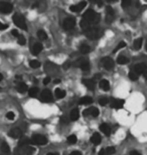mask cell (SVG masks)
I'll return each instance as SVG.
<instances>
[{"label": "cell", "instance_id": "6da1fadb", "mask_svg": "<svg viewBox=\"0 0 147 155\" xmlns=\"http://www.w3.org/2000/svg\"><path fill=\"white\" fill-rule=\"evenodd\" d=\"M99 21H100V15H99L96 11L92 10V9H89V10H87L86 12L84 13L80 24L83 30H86L89 27L95 26Z\"/></svg>", "mask_w": 147, "mask_h": 155}, {"label": "cell", "instance_id": "7a4b0ae2", "mask_svg": "<svg viewBox=\"0 0 147 155\" xmlns=\"http://www.w3.org/2000/svg\"><path fill=\"white\" fill-rule=\"evenodd\" d=\"M84 32H85V35H86L88 38H90V39L98 38V37L100 36V34H101V30L99 29V27H97V26L89 27L88 29L84 30Z\"/></svg>", "mask_w": 147, "mask_h": 155}, {"label": "cell", "instance_id": "3957f363", "mask_svg": "<svg viewBox=\"0 0 147 155\" xmlns=\"http://www.w3.org/2000/svg\"><path fill=\"white\" fill-rule=\"evenodd\" d=\"M34 152V148L30 146H18L15 148L13 155H32Z\"/></svg>", "mask_w": 147, "mask_h": 155}, {"label": "cell", "instance_id": "277c9868", "mask_svg": "<svg viewBox=\"0 0 147 155\" xmlns=\"http://www.w3.org/2000/svg\"><path fill=\"white\" fill-rule=\"evenodd\" d=\"M12 18H13L14 24H15L16 26H18L23 30H27V24H26V22H25L24 18H23L22 16L19 15L18 13H16V14H14Z\"/></svg>", "mask_w": 147, "mask_h": 155}, {"label": "cell", "instance_id": "5b68a950", "mask_svg": "<svg viewBox=\"0 0 147 155\" xmlns=\"http://www.w3.org/2000/svg\"><path fill=\"white\" fill-rule=\"evenodd\" d=\"M47 143L46 137H44V135L40 134H35L31 137V144L34 145H46Z\"/></svg>", "mask_w": 147, "mask_h": 155}, {"label": "cell", "instance_id": "8992f818", "mask_svg": "<svg viewBox=\"0 0 147 155\" xmlns=\"http://www.w3.org/2000/svg\"><path fill=\"white\" fill-rule=\"evenodd\" d=\"M76 25V19L74 17H67L64 20L63 26L66 30H71L75 27Z\"/></svg>", "mask_w": 147, "mask_h": 155}, {"label": "cell", "instance_id": "52a82bcc", "mask_svg": "<svg viewBox=\"0 0 147 155\" xmlns=\"http://www.w3.org/2000/svg\"><path fill=\"white\" fill-rule=\"evenodd\" d=\"M13 10V6L8 2H1L0 3V12L3 14H8Z\"/></svg>", "mask_w": 147, "mask_h": 155}, {"label": "cell", "instance_id": "ba28073f", "mask_svg": "<svg viewBox=\"0 0 147 155\" xmlns=\"http://www.w3.org/2000/svg\"><path fill=\"white\" fill-rule=\"evenodd\" d=\"M101 65H103L104 69L112 70L114 68V60L110 58H103L101 60Z\"/></svg>", "mask_w": 147, "mask_h": 155}, {"label": "cell", "instance_id": "9c48e42d", "mask_svg": "<svg viewBox=\"0 0 147 155\" xmlns=\"http://www.w3.org/2000/svg\"><path fill=\"white\" fill-rule=\"evenodd\" d=\"M99 114H100V111H99V109H97V108H95V107L88 108V109H86L84 112H83V115H84V116L98 117Z\"/></svg>", "mask_w": 147, "mask_h": 155}, {"label": "cell", "instance_id": "30bf717a", "mask_svg": "<svg viewBox=\"0 0 147 155\" xmlns=\"http://www.w3.org/2000/svg\"><path fill=\"white\" fill-rule=\"evenodd\" d=\"M8 135L10 136L11 138H20L23 136V131L21 130L20 128H13V129H11L10 131H9V133H8Z\"/></svg>", "mask_w": 147, "mask_h": 155}, {"label": "cell", "instance_id": "8fae6325", "mask_svg": "<svg viewBox=\"0 0 147 155\" xmlns=\"http://www.w3.org/2000/svg\"><path fill=\"white\" fill-rule=\"evenodd\" d=\"M110 106L112 109H122L124 106V101L120 100V99H113L111 100Z\"/></svg>", "mask_w": 147, "mask_h": 155}, {"label": "cell", "instance_id": "7c38bea8", "mask_svg": "<svg viewBox=\"0 0 147 155\" xmlns=\"http://www.w3.org/2000/svg\"><path fill=\"white\" fill-rule=\"evenodd\" d=\"M77 65H79L81 70H83L84 72H88L90 70V63L89 60H84V58H80L77 63Z\"/></svg>", "mask_w": 147, "mask_h": 155}, {"label": "cell", "instance_id": "4fadbf2b", "mask_svg": "<svg viewBox=\"0 0 147 155\" xmlns=\"http://www.w3.org/2000/svg\"><path fill=\"white\" fill-rule=\"evenodd\" d=\"M41 100L44 101V102H51L53 101V94H51V92L49 90H44L41 92Z\"/></svg>", "mask_w": 147, "mask_h": 155}, {"label": "cell", "instance_id": "5bb4252c", "mask_svg": "<svg viewBox=\"0 0 147 155\" xmlns=\"http://www.w3.org/2000/svg\"><path fill=\"white\" fill-rule=\"evenodd\" d=\"M10 154V147L6 143V141H2L0 144V155H9Z\"/></svg>", "mask_w": 147, "mask_h": 155}, {"label": "cell", "instance_id": "9a60e30c", "mask_svg": "<svg viewBox=\"0 0 147 155\" xmlns=\"http://www.w3.org/2000/svg\"><path fill=\"white\" fill-rule=\"evenodd\" d=\"M87 5V2L86 1H83V2H80V3L78 4H75V5H72L70 7V10L73 11V12H80L81 10H83V9L86 7Z\"/></svg>", "mask_w": 147, "mask_h": 155}, {"label": "cell", "instance_id": "2e32d148", "mask_svg": "<svg viewBox=\"0 0 147 155\" xmlns=\"http://www.w3.org/2000/svg\"><path fill=\"white\" fill-rule=\"evenodd\" d=\"M147 70V67L145 63H137L134 67V73L136 75H141V74H145Z\"/></svg>", "mask_w": 147, "mask_h": 155}, {"label": "cell", "instance_id": "e0dca14e", "mask_svg": "<svg viewBox=\"0 0 147 155\" xmlns=\"http://www.w3.org/2000/svg\"><path fill=\"white\" fill-rule=\"evenodd\" d=\"M114 17H115V13H114L113 8L111 6H107V8H106V21L112 22Z\"/></svg>", "mask_w": 147, "mask_h": 155}, {"label": "cell", "instance_id": "ac0fdd59", "mask_svg": "<svg viewBox=\"0 0 147 155\" xmlns=\"http://www.w3.org/2000/svg\"><path fill=\"white\" fill-rule=\"evenodd\" d=\"M82 83L87 87L89 90H94L96 88V81L94 79H84Z\"/></svg>", "mask_w": 147, "mask_h": 155}, {"label": "cell", "instance_id": "d6986e66", "mask_svg": "<svg viewBox=\"0 0 147 155\" xmlns=\"http://www.w3.org/2000/svg\"><path fill=\"white\" fill-rule=\"evenodd\" d=\"M30 143H31V139H29L28 137H25V136H22L19 139L18 146H29Z\"/></svg>", "mask_w": 147, "mask_h": 155}, {"label": "cell", "instance_id": "ffe728a7", "mask_svg": "<svg viewBox=\"0 0 147 155\" xmlns=\"http://www.w3.org/2000/svg\"><path fill=\"white\" fill-rule=\"evenodd\" d=\"M42 50V44L39 43V42H37V43H35L34 46V48H32V55H39L40 53H41Z\"/></svg>", "mask_w": 147, "mask_h": 155}, {"label": "cell", "instance_id": "44dd1931", "mask_svg": "<svg viewBox=\"0 0 147 155\" xmlns=\"http://www.w3.org/2000/svg\"><path fill=\"white\" fill-rule=\"evenodd\" d=\"M102 138H101V135L99 133H94L93 135H92V137H91V142L93 143V144L95 145H99L101 143V140Z\"/></svg>", "mask_w": 147, "mask_h": 155}, {"label": "cell", "instance_id": "7402d4cb", "mask_svg": "<svg viewBox=\"0 0 147 155\" xmlns=\"http://www.w3.org/2000/svg\"><path fill=\"white\" fill-rule=\"evenodd\" d=\"M100 130H101L104 134H105L106 136H109V135L111 134V128H110V126H109L108 124H106V123L101 124Z\"/></svg>", "mask_w": 147, "mask_h": 155}, {"label": "cell", "instance_id": "603a6c76", "mask_svg": "<svg viewBox=\"0 0 147 155\" xmlns=\"http://www.w3.org/2000/svg\"><path fill=\"white\" fill-rule=\"evenodd\" d=\"M17 91L21 94H24L25 92H27L29 90H28V87H27L26 84L20 82V83H18V85H17Z\"/></svg>", "mask_w": 147, "mask_h": 155}, {"label": "cell", "instance_id": "cb8c5ba5", "mask_svg": "<svg viewBox=\"0 0 147 155\" xmlns=\"http://www.w3.org/2000/svg\"><path fill=\"white\" fill-rule=\"evenodd\" d=\"M80 117V112L78 109H74L71 111V114H70V120L72 121H77Z\"/></svg>", "mask_w": 147, "mask_h": 155}, {"label": "cell", "instance_id": "d4e9b609", "mask_svg": "<svg viewBox=\"0 0 147 155\" xmlns=\"http://www.w3.org/2000/svg\"><path fill=\"white\" fill-rule=\"evenodd\" d=\"M100 88L104 91H109L110 90V83L107 80H101L100 82Z\"/></svg>", "mask_w": 147, "mask_h": 155}, {"label": "cell", "instance_id": "484cf974", "mask_svg": "<svg viewBox=\"0 0 147 155\" xmlns=\"http://www.w3.org/2000/svg\"><path fill=\"white\" fill-rule=\"evenodd\" d=\"M79 50H80V53L86 55V53H89L90 51H91V48H90L88 44H81L79 48Z\"/></svg>", "mask_w": 147, "mask_h": 155}, {"label": "cell", "instance_id": "4316f807", "mask_svg": "<svg viewBox=\"0 0 147 155\" xmlns=\"http://www.w3.org/2000/svg\"><path fill=\"white\" fill-rule=\"evenodd\" d=\"M92 102H93V99L87 96V97H83L82 99H81L79 104L80 105H89V104H91Z\"/></svg>", "mask_w": 147, "mask_h": 155}, {"label": "cell", "instance_id": "83f0119b", "mask_svg": "<svg viewBox=\"0 0 147 155\" xmlns=\"http://www.w3.org/2000/svg\"><path fill=\"white\" fill-rule=\"evenodd\" d=\"M54 95H56V99H63L66 97V91L61 90V89H56L54 92Z\"/></svg>", "mask_w": 147, "mask_h": 155}, {"label": "cell", "instance_id": "f1b7e54d", "mask_svg": "<svg viewBox=\"0 0 147 155\" xmlns=\"http://www.w3.org/2000/svg\"><path fill=\"white\" fill-rule=\"evenodd\" d=\"M117 63L119 65H126V63H129V58L125 55H119L117 58Z\"/></svg>", "mask_w": 147, "mask_h": 155}, {"label": "cell", "instance_id": "f546056e", "mask_svg": "<svg viewBox=\"0 0 147 155\" xmlns=\"http://www.w3.org/2000/svg\"><path fill=\"white\" fill-rule=\"evenodd\" d=\"M142 43H143V39L142 38H137V39H135L134 42H133V46H134V48L135 49H140L141 48V46H142Z\"/></svg>", "mask_w": 147, "mask_h": 155}, {"label": "cell", "instance_id": "4dcf8cb0", "mask_svg": "<svg viewBox=\"0 0 147 155\" xmlns=\"http://www.w3.org/2000/svg\"><path fill=\"white\" fill-rule=\"evenodd\" d=\"M39 88H31L29 91H28V95H29V97H32V98H35L37 97V95H39Z\"/></svg>", "mask_w": 147, "mask_h": 155}, {"label": "cell", "instance_id": "1f68e13d", "mask_svg": "<svg viewBox=\"0 0 147 155\" xmlns=\"http://www.w3.org/2000/svg\"><path fill=\"white\" fill-rule=\"evenodd\" d=\"M36 34H37V37H39L40 41H46V39H47V34L44 31V30H39Z\"/></svg>", "mask_w": 147, "mask_h": 155}, {"label": "cell", "instance_id": "d6a6232c", "mask_svg": "<svg viewBox=\"0 0 147 155\" xmlns=\"http://www.w3.org/2000/svg\"><path fill=\"white\" fill-rule=\"evenodd\" d=\"M111 103V100L107 97H102L100 100H99V104L101 106H106L107 104H110Z\"/></svg>", "mask_w": 147, "mask_h": 155}, {"label": "cell", "instance_id": "836d02e7", "mask_svg": "<svg viewBox=\"0 0 147 155\" xmlns=\"http://www.w3.org/2000/svg\"><path fill=\"white\" fill-rule=\"evenodd\" d=\"M29 65L32 68V69H37V68L40 67V63L39 62V60H29Z\"/></svg>", "mask_w": 147, "mask_h": 155}, {"label": "cell", "instance_id": "e575fe53", "mask_svg": "<svg viewBox=\"0 0 147 155\" xmlns=\"http://www.w3.org/2000/svg\"><path fill=\"white\" fill-rule=\"evenodd\" d=\"M115 148L112 147V146H110V147H107L105 149V155H112L115 153Z\"/></svg>", "mask_w": 147, "mask_h": 155}, {"label": "cell", "instance_id": "d590c367", "mask_svg": "<svg viewBox=\"0 0 147 155\" xmlns=\"http://www.w3.org/2000/svg\"><path fill=\"white\" fill-rule=\"evenodd\" d=\"M68 142L70 144H76L77 143V136L76 135H71L68 137Z\"/></svg>", "mask_w": 147, "mask_h": 155}, {"label": "cell", "instance_id": "8d00e7d4", "mask_svg": "<svg viewBox=\"0 0 147 155\" xmlns=\"http://www.w3.org/2000/svg\"><path fill=\"white\" fill-rule=\"evenodd\" d=\"M131 4H132L131 0H123L122 3H121V5H122L123 8H128L129 6H131Z\"/></svg>", "mask_w": 147, "mask_h": 155}, {"label": "cell", "instance_id": "74e56055", "mask_svg": "<svg viewBox=\"0 0 147 155\" xmlns=\"http://www.w3.org/2000/svg\"><path fill=\"white\" fill-rule=\"evenodd\" d=\"M125 46H126V42H125V41H120L119 43H118V46H116V48L114 49V53H115V51H117V50H119V49L124 48Z\"/></svg>", "mask_w": 147, "mask_h": 155}, {"label": "cell", "instance_id": "f35d334b", "mask_svg": "<svg viewBox=\"0 0 147 155\" xmlns=\"http://www.w3.org/2000/svg\"><path fill=\"white\" fill-rule=\"evenodd\" d=\"M17 41H18V43H19L20 46H24L25 42H26V39H25V37L23 36L22 34H20L19 36H18V38H17Z\"/></svg>", "mask_w": 147, "mask_h": 155}, {"label": "cell", "instance_id": "ab89813d", "mask_svg": "<svg viewBox=\"0 0 147 155\" xmlns=\"http://www.w3.org/2000/svg\"><path fill=\"white\" fill-rule=\"evenodd\" d=\"M128 77H129V79L131 80V81H137V80H138V75H136L134 72H130Z\"/></svg>", "mask_w": 147, "mask_h": 155}, {"label": "cell", "instance_id": "60d3db41", "mask_svg": "<svg viewBox=\"0 0 147 155\" xmlns=\"http://www.w3.org/2000/svg\"><path fill=\"white\" fill-rule=\"evenodd\" d=\"M6 118L8 119V120H14V118H15V114H14L13 112H8L6 114Z\"/></svg>", "mask_w": 147, "mask_h": 155}, {"label": "cell", "instance_id": "b9f144b4", "mask_svg": "<svg viewBox=\"0 0 147 155\" xmlns=\"http://www.w3.org/2000/svg\"><path fill=\"white\" fill-rule=\"evenodd\" d=\"M11 34H12V36H14V37H17L18 38V36H19V33H18V31L16 29H12L11 30Z\"/></svg>", "mask_w": 147, "mask_h": 155}, {"label": "cell", "instance_id": "7bdbcfd3", "mask_svg": "<svg viewBox=\"0 0 147 155\" xmlns=\"http://www.w3.org/2000/svg\"><path fill=\"white\" fill-rule=\"evenodd\" d=\"M6 28H8V25L0 22V30H4V29H6Z\"/></svg>", "mask_w": 147, "mask_h": 155}, {"label": "cell", "instance_id": "ee69618b", "mask_svg": "<svg viewBox=\"0 0 147 155\" xmlns=\"http://www.w3.org/2000/svg\"><path fill=\"white\" fill-rule=\"evenodd\" d=\"M49 82H51V78H49V77L44 78V85H47V84H49Z\"/></svg>", "mask_w": 147, "mask_h": 155}, {"label": "cell", "instance_id": "f6af8a7d", "mask_svg": "<svg viewBox=\"0 0 147 155\" xmlns=\"http://www.w3.org/2000/svg\"><path fill=\"white\" fill-rule=\"evenodd\" d=\"M61 123L68 124L69 122H70V120H69V119H67V118H65V117H64V118H61Z\"/></svg>", "mask_w": 147, "mask_h": 155}, {"label": "cell", "instance_id": "bcb514c9", "mask_svg": "<svg viewBox=\"0 0 147 155\" xmlns=\"http://www.w3.org/2000/svg\"><path fill=\"white\" fill-rule=\"evenodd\" d=\"M130 155H141V154L138 151H136V150H133V151L130 152Z\"/></svg>", "mask_w": 147, "mask_h": 155}, {"label": "cell", "instance_id": "7dc6e473", "mask_svg": "<svg viewBox=\"0 0 147 155\" xmlns=\"http://www.w3.org/2000/svg\"><path fill=\"white\" fill-rule=\"evenodd\" d=\"M70 155H82V153H81L80 151H74V152H72Z\"/></svg>", "mask_w": 147, "mask_h": 155}, {"label": "cell", "instance_id": "c3c4849f", "mask_svg": "<svg viewBox=\"0 0 147 155\" xmlns=\"http://www.w3.org/2000/svg\"><path fill=\"white\" fill-rule=\"evenodd\" d=\"M99 155H105V149H101L99 151Z\"/></svg>", "mask_w": 147, "mask_h": 155}, {"label": "cell", "instance_id": "681fc988", "mask_svg": "<svg viewBox=\"0 0 147 155\" xmlns=\"http://www.w3.org/2000/svg\"><path fill=\"white\" fill-rule=\"evenodd\" d=\"M61 80H54V84H60Z\"/></svg>", "mask_w": 147, "mask_h": 155}, {"label": "cell", "instance_id": "f907efd6", "mask_svg": "<svg viewBox=\"0 0 147 155\" xmlns=\"http://www.w3.org/2000/svg\"><path fill=\"white\" fill-rule=\"evenodd\" d=\"M47 155H59L58 153H49Z\"/></svg>", "mask_w": 147, "mask_h": 155}, {"label": "cell", "instance_id": "816d5d0a", "mask_svg": "<svg viewBox=\"0 0 147 155\" xmlns=\"http://www.w3.org/2000/svg\"><path fill=\"white\" fill-rule=\"evenodd\" d=\"M144 77H145V79L147 80V70L145 72V74H144Z\"/></svg>", "mask_w": 147, "mask_h": 155}, {"label": "cell", "instance_id": "f5cc1de1", "mask_svg": "<svg viewBox=\"0 0 147 155\" xmlns=\"http://www.w3.org/2000/svg\"><path fill=\"white\" fill-rule=\"evenodd\" d=\"M2 79H3V76H2V75L1 74H0V81H1V80Z\"/></svg>", "mask_w": 147, "mask_h": 155}, {"label": "cell", "instance_id": "db71d44e", "mask_svg": "<svg viewBox=\"0 0 147 155\" xmlns=\"http://www.w3.org/2000/svg\"><path fill=\"white\" fill-rule=\"evenodd\" d=\"M146 50H147V44H146Z\"/></svg>", "mask_w": 147, "mask_h": 155}]
</instances>
